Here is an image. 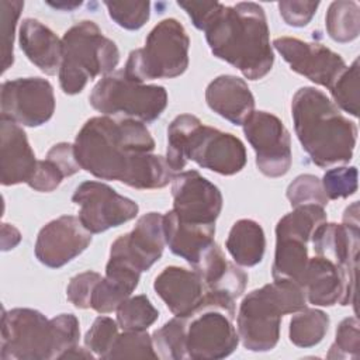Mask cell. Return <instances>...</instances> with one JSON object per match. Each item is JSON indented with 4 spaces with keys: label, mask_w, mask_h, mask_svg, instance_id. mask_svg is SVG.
<instances>
[{
    "label": "cell",
    "mask_w": 360,
    "mask_h": 360,
    "mask_svg": "<svg viewBox=\"0 0 360 360\" xmlns=\"http://www.w3.org/2000/svg\"><path fill=\"white\" fill-rule=\"evenodd\" d=\"M163 229L169 249L193 267L215 243V225H201L183 221L172 210L163 215Z\"/></svg>",
    "instance_id": "25"
},
{
    "label": "cell",
    "mask_w": 360,
    "mask_h": 360,
    "mask_svg": "<svg viewBox=\"0 0 360 360\" xmlns=\"http://www.w3.org/2000/svg\"><path fill=\"white\" fill-rule=\"evenodd\" d=\"M328 35L339 42H352L360 32V7L353 0L332 1L326 11Z\"/></svg>",
    "instance_id": "30"
},
{
    "label": "cell",
    "mask_w": 360,
    "mask_h": 360,
    "mask_svg": "<svg viewBox=\"0 0 360 360\" xmlns=\"http://www.w3.org/2000/svg\"><path fill=\"white\" fill-rule=\"evenodd\" d=\"M273 46L290 65L291 70L328 89L346 68L339 53L318 42L281 37L273 41Z\"/></svg>",
    "instance_id": "16"
},
{
    "label": "cell",
    "mask_w": 360,
    "mask_h": 360,
    "mask_svg": "<svg viewBox=\"0 0 360 360\" xmlns=\"http://www.w3.org/2000/svg\"><path fill=\"white\" fill-rule=\"evenodd\" d=\"M1 118L24 127L48 122L55 111L52 84L42 77H18L1 83Z\"/></svg>",
    "instance_id": "14"
},
{
    "label": "cell",
    "mask_w": 360,
    "mask_h": 360,
    "mask_svg": "<svg viewBox=\"0 0 360 360\" xmlns=\"http://www.w3.org/2000/svg\"><path fill=\"white\" fill-rule=\"evenodd\" d=\"M72 201L79 207V219L90 233L120 226L138 215V204L101 181L80 183Z\"/></svg>",
    "instance_id": "13"
},
{
    "label": "cell",
    "mask_w": 360,
    "mask_h": 360,
    "mask_svg": "<svg viewBox=\"0 0 360 360\" xmlns=\"http://www.w3.org/2000/svg\"><path fill=\"white\" fill-rule=\"evenodd\" d=\"M290 204L294 207L305 204H316L325 207L328 197L323 191L322 181L314 174H300L287 187L285 193Z\"/></svg>",
    "instance_id": "36"
},
{
    "label": "cell",
    "mask_w": 360,
    "mask_h": 360,
    "mask_svg": "<svg viewBox=\"0 0 360 360\" xmlns=\"http://www.w3.org/2000/svg\"><path fill=\"white\" fill-rule=\"evenodd\" d=\"M101 278H103L101 274L91 270L76 274L75 277L70 278L68 284V288H66L68 300L76 308H80V309L90 308V301H91L94 287Z\"/></svg>",
    "instance_id": "41"
},
{
    "label": "cell",
    "mask_w": 360,
    "mask_h": 360,
    "mask_svg": "<svg viewBox=\"0 0 360 360\" xmlns=\"http://www.w3.org/2000/svg\"><path fill=\"white\" fill-rule=\"evenodd\" d=\"M329 91L339 110L353 117L359 115V59L345 68L329 87Z\"/></svg>",
    "instance_id": "33"
},
{
    "label": "cell",
    "mask_w": 360,
    "mask_h": 360,
    "mask_svg": "<svg viewBox=\"0 0 360 360\" xmlns=\"http://www.w3.org/2000/svg\"><path fill=\"white\" fill-rule=\"evenodd\" d=\"M24 7V1L20 0H1L0 10H1V72L4 73L14 62L13 45H14V35L18 17Z\"/></svg>",
    "instance_id": "38"
},
{
    "label": "cell",
    "mask_w": 360,
    "mask_h": 360,
    "mask_svg": "<svg viewBox=\"0 0 360 360\" xmlns=\"http://www.w3.org/2000/svg\"><path fill=\"white\" fill-rule=\"evenodd\" d=\"M193 269L200 274L205 287V294L214 298L235 302L246 288V273L228 262L217 243L204 253L201 260Z\"/></svg>",
    "instance_id": "23"
},
{
    "label": "cell",
    "mask_w": 360,
    "mask_h": 360,
    "mask_svg": "<svg viewBox=\"0 0 360 360\" xmlns=\"http://www.w3.org/2000/svg\"><path fill=\"white\" fill-rule=\"evenodd\" d=\"M354 284L332 260L318 255L309 257L301 280L307 301L319 307L353 305Z\"/></svg>",
    "instance_id": "19"
},
{
    "label": "cell",
    "mask_w": 360,
    "mask_h": 360,
    "mask_svg": "<svg viewBox=\"0 0 360 360\" xmlns=\"http://www.w3.org/2000/svg\"><path fill=\"white\" fill-rule=\"evenodd\" d=\"M21 240V233L20 231L10 225V224H3L1 226V250H10L15 248Z\"/></svg>",
    "instance_id": "46"
},
{
    "label": "cell",
    "mask_w": 360,
    "mask_h": 360,
    "mask_svg": "<svg viewBox=\"0 0 360 360\" xmlns=\"http://www.w3.org/2000/svg\"><path fill=\"white\" fill-rule=\"evenodd\" d=\"M321 181L328 200L347 198L357 191V169L354 166L332 167L325 172Z\"/></svg>",
    "instance_id": "39"
},
{
    "label": "cell",
    "mask_w": 360,
    "mask_h": 360,
    "mask_svg": "<svg viewBox=\"0 0 360 360\" xmlns=\"http://www.w3.org/2000/svg\"><path fill=\"white\" fill-rule=\"evenodd\" d=\"M38 160L24 129L6 118H0V169L1 184L28 183Z\"/></svg>",
    "instance_id": "21"
},
{
    "label": "cell",
    "mask_w": 360,
    "mask_h": 360,
    "mask_svg": "<svg viewBox=\"0 0 360 360\" xmlns=\"http://www.w3.org/2000/svg\"><path fill=\"white\" fill-rule=\"evenodd\" d=\"M318 6V1H280L278 11L285 24L300 28L309 24Z\"/></svg>",
    "instance_id": "43"
},
{
    "label": "cell",
    "mask_w": 360,
    "mask_h": 360,
    "mask_svg": "<svg viewBox=\"0 0 360 360\" xmlns=\"http://www.w3.org/2000/svg\"><path fill=\"white\" fill-rule=\"evenodd\" d=\"M233 319L235 302L205 294L202 304L184 316L187 359L218 360L231 356L239 345Z\"/></svg>",
    "instance_id": "10"
},
{
    "label": "cell",
    "mask_w": 360,
    "mask_h": 360,
    "mask_svg": "<svg viewBox=\"0 0 360 360\" xmlns=\"http://www.w3.org/2000/svg\"><path fill=\"white\" fill-rule=\"evenodd\" d=\"M307 307L304 288L292 280H274L250 291L240 302L236 325L242 345L250 352H269L280 339L283 315Z\"/></svg>",
    "instance_id": "6"
},
{
    "label": "cell",
    "mask_w": 360,
    "mask_h": 360,
    "mask_svg": "<svg viewBox=\"0 0 360 360\" xmlns=\"http://www.w3.org/2000/svg\"><path fill=\"white\" fill-rule=\"evenodd\" d=\"M46 159L53 162L63 172L65 177L73 176L82 169L75 155V146L68 142H59L53 145L48 150Z\"/></svg>",
    "instance_id": "44"
},
{
    "label": "cell",
    "mask_w": 360,
    "mask_h": 360,
    "mask_svg": "<svg viewBox=\"0 0 360 360\" xmlns=\"http://www.w3.org/2000/svg\"><path fill=\"white\" fill-rule=\"evenodd\" d=\"M208 107L226 121L242 125L255 111V97L248 83L233 75L215 77L205 89Z\"/></svg>",
    "instance_id": "24"
},
{
    "label": "cell",
    "mask_w": 360,
    "mask_h": 360,
    "mask_svg": "<svg viewBox=\"0 0 360 360\" xmlns=\"http://www.w3.org/2000/svg\"><path fill=\"white\" fill-rule=\"evenodd\" d=\"M165 158L174 173L193 160L200 167L222 176L239 173L248 160L245 145L238 136L202 125L191 114L177 115L169 124Z\"/></svg>",
    "instance_id": "5"
},
{
    "label": "cell",
    "mask_w": 360,
    "mask_h": 360,
    "mask_svg": "<svg viewBox=\"0 0 360 360\" xmlns=\"http://www.w3.org/2000/svg\"><path fill=\"white\" fill-rule=\"evenodd\" d=\"M63 177V172L53 162L45 158L44 160H38L35 173L27 184L37 191L49 193L59 187Z\"/></svg>",
    "instance_id": "42"
},
{
    "label": "cell",
    "mask_w": 360,
    "mask_h": 360,
    "mask_svg": "<svg viewBox=\"0 0 360 360\" xmlns=\"http://www.w3.org/2000/svg\"><path fill=\"white\" fill-rule=\"evenodd\" d=\"M79 319L60 314L48 319L31 308L3 311L0 359L53 360L63 359L79 346Z\"/></svg>",
    "instance_id": "4"
},
{
    "label": "cell",
    "mask_w": 360,
    "mask_h": 360,
    "mask_svg": "<svg viewBox=\"0 0 360 360\" xmlns=\"http://www.w3.org/2000/svg\"><path fill=\"white\" fill-rule=\"evenodd\" d=\"M91 243V233L79 217L62 215L41 228L35 240L37 259L51 269H59L84 252Z\"/></svg>",
    "instance_id": "18"
},
{
    "label": "cell",
    "mask_w": 360,
    "mask_h": 360,
    "mask_svg": "<svg viewBox=\"0 0 360 360\" xmlns=\"http://www.w3.org/2000/svg\"><path fill=\"white\" fill-rule=\"evenodd\" d=\"M204 32L214 56L235 66L246 79L259 80L271 70L274 53L267 18L260 4L221 3Z\"/></svg>",
    "instance_id": "2"
},
{
    "label": "cell",
    "mask_w": 360,
    "mask_h": 360,
    "mask_svg": "<svg viewBox=\"0 0 360 360\" xmlns=\"http://www.w3.org/2000/svg\"><path fill=\"white\" fill-rule=\"evenodd\" d=\"M165 245L163 215L148 212L136 221L131 232L112 242L110 259L122 262L142 273L160 259Z\"/></svg>",
    "instance_id": "17"
},
{
    "label": "cell",
    "mask_w": 360,
    "mask_h": 360,
    "mask_svg": "<svg viewBox=\"0 0 360 360\" xmlns=\"http://www.w3.org/2000/svg\"><path fill=\"white\" fill-rule=\"evenodd\" d=\"M256 153V166L266 177L284 176L292 163L291 136L281 120L267 111H253L242 124Z\"/></svg>",
    "instance_id": "12"
},
{
    "label": "cell",
    "mask_w": 360,
    "mask_h": 360,
    "mask_svg": "<svg viewBox=\"0 0 360 360\" xmlns=\"http://www.w3.org/2000/svg\"><path fill=\"white\" fill-rule=\"evenodd\" d=\"M73 146L80 167L101 180L153 190L167 186L174 176L166 158L152 153L155 141L146 125L132 118L93 117L77 132Z\"/></svg>",
    "instance_id": "1"
},
{
    "label": "cell",
    "mask_w": 360,
    "mask_h": 360,
    "mask_svg": "<svg viewBox=\"0 0 360 360\" xmlns=\"http://www.w3.org/2000/svg\"><path fill=\"white\" fill-rule=\"evenodd\" d=\"M18 42L28 60L41 72L49 76L59 72L62 62V39L41 21L35 18L22 20Z\"/></svg>",
    "instance_id": "26"
},
{
    "label": "cell",
    "mask_w": 360,
    "mask_h": 360,
    "mask_svg": "<svg viewBox=\"0 0 360 360\" xmlns=\"http://www.w3.org/2000/svg\"><path fill=\"white\" fill-rule=\"evenodd\" d=\"M360 350V332H359V321L356 316L345 318L338 329L335 342L332 343L328 359H357Z\"/></svg>",
    "instance_id": "40"
},
{
    "label": "cell",
    "mask_w": 360,
    "mask_h": 360,
    "mask_svg": "<svg viewBox=\"0 0 360 360\" xmlns=\"http://www.w3.org/2000/svg\"><path fill=\"white\" fill-rule=\"evenodd\" d=\"M225 246L236 264L253 267L259 264L264 256V231L262 225L253 219H239L232 225Z\"/></svg>",
    "instance_id": "28"
},
{
    "label": "cell",
    "mask_w": 360,
    "mask_h": 360,
    "mask_svg": "<svg viewBox=\"0 0 360 360\" xmlns=\"http://www.w3.org/2000/svg\"><path fill=\"white\" fill-rule=\"evenodd\" d=\"M326 222L325 208L316 204L294 207L276 225L273 280H292L301 285L309 256L308 243L315 229Z\"/></svg>",
    "instance_id": "11"
},
{
    "label": "cell",
    "mask_w": 360,
    "mask_h": 360,
    "mask_svg": "<svg viewBox=\"0 0 360 360\" xmlns=\"http://www.w3.org/2000/svg\"><path fill=\"white\" fill-rule=\"evenodd\" d=\"M153 346L160 359L183 360L186 353V321L184 316H174L152 335Z\"/></svg>",
    "instance_id": "31"
},
{
    "label": "cell",
    "mask_w": 360,
    "mask_h": 360,
    "mask_svg": "<svg viewBox=\"0 0 360 360\" xmlns=\"http://www.w3.org/2000/svg\"><path fill=\"white\" fill-rule=\"evenodd\" d=\"M89 101L103 115H122L145 124L158 120L166 110L167 91L163 86L134 82L118 70L96 83Z\"/></svg>",
    "instance_id": "9"
},
{
    "label": "cell",
    "mask_w": 360,
    "mask_h": 360,
    "mask_svg": "<svg viewBox=\"0 0 360 360\" xmlns=\"http://www.w3.org/2000/svg\"><path fill=\"white\" fill-rule=\"evenodd\" d=\"M159 318V311L143 294L127 298L117 308V323L122 330H146Z\"/></svg>",
    "instance_id": "32"
},
{
    "label": "cell",
    "mask_w": 360,
    "mask_h": 360,
    "mask_svg": "<svg viewBox=\"0 0 360 360\" xmlns=\"http://www.w3.org/2000/svg\"><path fill=\"white\" fill-rule=\"evenodd\" d=\"M118 62L115 42L104 37L96 22L83 20L62 37V62L58 72L60 89L65 94H77L89 80L112 73Z\"/></svg>",
    "instance_id": "7"
},
{
    "label": "cell",
    "mask_w": 360,
    "mask_h": 360,
    "mask_svg": "<svg viewBox=\"0 0 360 360\" xmlns=\"http://www.w3.org/2000/svg\"><path fill=\"white\" fill-rule=\"evenodd\" d=\"M179 7H181L188 17L191 18L195 28L204 31L210 24L215 13L218 11L221 3L218 1H177Z\"/></svg>",
    "instance_id": "45"
},
{
    "label": "cell",
    "mask_w": 360,
    "mask_h": 360,
    "mask_svg": "<svg viewBox=\"0 0 360 360\" xmlns=\"http://www.w3.org/2000/svg\"><path fill=\"white\" fill-rule=\"evenodd\" d=\"M172 197V211L180 219L201 225H215L224 202L219 188L197 170L173 176Z\"/></svg>",
    "instance_id": "15"
},
{
    "label": "cell",
    "mask_w": 360,
    "mask_h": 360,
    "mask_svg": "<svg viewBox=\"0 0 360 360\" xmlns=\"http://www.w3.org/2000/svg\"><path fill=\"white\" fill-rule=\"evenodd\" d=\"M190 38L176 18L158 22L145 39V46L129 53L124 73L134 82L172 79L188 68Z\"/></svg>",
    "instance_id": "8"
},
{
    "label": "cell",
    "mask_w": 360,
    "mask_h": 360,
    "mask_svg": "<svg viewBox=\"0 0 360 360\" xmlns=\"http://www.w3.org/2000/svg\"><path fill=\"white\" fill-rule=\"evenodd\" d=\"M329 316L316 308H302L290 321L288 336L297 347H312L322 342L329 329Z\"/></svg>",
    "instance_id": "29"
},
{
    "label": "cell",
    "mask_w": 360,
    "mask_h": 360,
    "mask_svg": "<svg viewBox=\"0 0 360 360\" xmlns=\"http://www.w3.org/2000/svg\"><path fill=\"white\" fill-rule=\"evenodd\" d=\"M118 323L110 316L100 315L94 319L84 336V346L100 359H108V354L118 338Z\"/></svg>",
    "instance_id": "35"
},
{
    "label": "cell",
    "mask_w": 360,
    "mask_h": 360,
    "mask_svg": "<svg viewBox=\"0 0 360 360\" xmlns=\"http://www.w3.org/2000/svg\"><path fill=\"white\" fill-rule=\"evenodd\" d=\"M153 290L176 316H188L204 301L205 287L195 270L165 267L153 281Z\"/></svg>",
    "instance_id": "20"
},
{
    "label": "cell",
    "mask_w": 360,
    "mask_h": 360,
    "mask_svg": "<svg viewBox=\"0 0 360 360\" xmlns=\"http://www.w3.org/2000/svg\"><path fill=\"white\" fill-rule=\"evenodd\" d=\"M315 255L332 260L349 280L356 283L357 252L360 246L359 225L323 222L312 235Z\"/></svg>",
    "instance_id": "22"
},
{
    "label": "cell",
    "mask_w": 360,
    "mask_h": 360,
    "mask_svg": "<svg viewBox=\"0 0 360 360\" xmlns=\"http://www.w3.org/2000/svg\"><path fill=\"white\" fill-rule=\"evenodd\" d=\"M294 129L302 149L319 167L349 163L353 158L357 127L335 103L315 87H301L291 101Z\"/></svg>",
    "instance_id": "3"
},
{
    "label": "cell",
    "mask_w": 360,
    "mask_h": 360,
    "mask_svg": "<svg viewBox=\"0 0 360 360\" xmlns=\"http://www.w3.org/2000/svg\"><path fill=\"white\" fill-rule=\"evenodd\" d=\"M141 273L134 267L108 259L105 276L94 287L90 308L98 314H108L131 297L139 283Z\"/></svg>",
    "instance_id": "27"
},
{
    "label": "cell",
    "mask_w": 360,
    "mask_h": 360,
    "mask_svg": "<svg viewBox=\"0 0 360 360\" xmlns=\"http://www.w3.org/2000/svg\"><path fill=\"white\" fill-rule=\"evenodd\" d=\"M152 336L146 330H124L118 335L108 359H158Z\"/></svg>",
    "instance_id": "34"
},
{
    "label": "cell",
    "mask_w": 360,
    "mask_h": 360,
    "mask_svg": "<svg viewBox=\"0 0 360 360\" xmlns=\"http://www.w3.org/2000/svg\"><path fill=\"white\" fill-rule=\"evenodd\" d=\"M111 20L125 30H139L150 15L149 1H104Z\"/></svg>",
    "instance_id": "37"
},
{
    "label": "cell",
    "mask_w": 360,
    "mask_h": 360,
    "mask_svg": "<svg viewBox=\"0 0 360 360\" xmlns=\"http://www.w3.org/2000/svg\"><path fill=\"white\" fill-rule=\"evenodd\" d=\"M52 7L55 8H65L68 11H72L73 8L79 7L82 4V1H75V3H49Z\"/></svg>",
    "instance_id": "47"
}]
</instances>
